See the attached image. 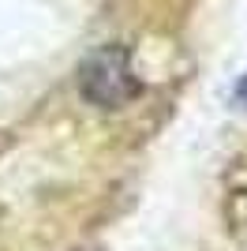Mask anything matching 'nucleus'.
<instances>
[{
	"label": "nucleus",
	"instance_id": "1",
	"mask_svg": "<svg viewBox=\"0 0 247 251\" xmlns=\"http://www.w3.org/2000/svg\"><path fill=\"white\" fill-rule=\"evenodd\" d=\"M79 83H82L86 101H94L98 109H124L143 90L124 45H105L101 52H94L90 60L82 64Z\"/></svg>",
	"mask_w": 247,
	"mask_h": 251
}]
</instances>
